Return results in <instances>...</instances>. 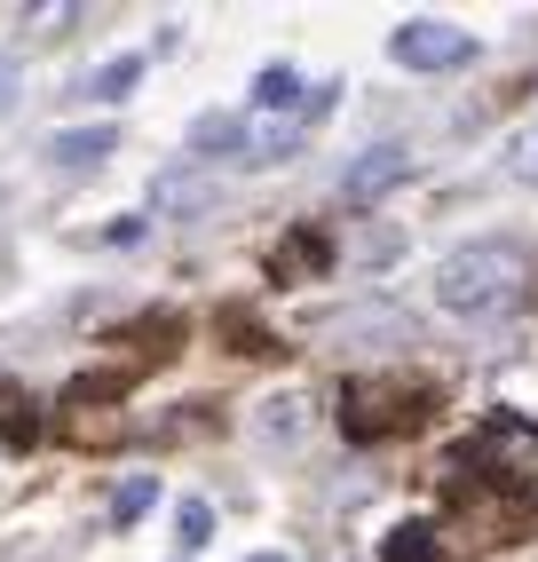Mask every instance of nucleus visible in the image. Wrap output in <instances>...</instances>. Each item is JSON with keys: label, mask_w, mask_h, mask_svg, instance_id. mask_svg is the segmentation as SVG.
<instances>
[{"label": "nucleus", "mask_w": 538, "mask_h": 562, "mask_svg": "<svg viewBox=\"0 0 538 562\" xmlns=\"http://www.w3.org/2000/svg\"><path fill=\"white\" fill-rule=\"evenodd\" d=\"M293 151H301V127H254L246 167H278V159H293Z\"/></svg>", "instance_id": "obj_11"}, {"label": "nucleus", "mask_w": 538, "mask_h": 562, "mask_svg": "<svg viewBox=\"0 0 538 562\" xmlns=\"http://www.w3.org/2000/svg\"><path fill=\"white\" fill-rule=\"evenodd\" d=\"M9 88H16V64H9V56H0V103H9Z\"/></svg>", "instance_id": "obj_18"}, {"label": "nucleus", "mask_w": 538, "mask_h": 562, "mask_svg": "<svg viewBox=\"0 0 538 562\" xmlns=\"http://www.w3.org/2000/svg\"><path fill=\"white\" fill-rule=\"evenodd\" d=\"M175 531H182V547H206V531H214V507H206V499H182Z\"/></svg>", "instance_id": "obj_16"}, {"label": "nucleus", "mask_w": 538, "mask_h": 562, "mask_svg": "<svg viewBox=\"0 0 538 562\" xmlns=\"http://www.w3.org/2000/svg\"><path fill=\"white\" fill-rule=\"evenodd\" d=\"M111 151H120V127H64V135H48V159L56 167H96Z\"/></svg>", "instance_id": "obj_9"}, {"label": "nucleus", "mask_w": 538, "mask_h": 562, "mask_svg": "<svg viewBox=\"0 0 538 562\" xmlns=\"http://www.w3.org/2000/svg\"><path fill=\"white\" fill-rule=\"evenodd\" d=\"M396 64L404 71H451V64H468L475 56V41L459 24H444V16H412V24H396Z\"/></svg>", "instance_id": "obj_4"}, {"label": "nucleus", "mask_w": 538, "mask_h": 562, "mask_svg": "<svg viewBox=\"0 0 538 562\" xmlns=\"http://www.w3.org/2000/svg\"><path fill=\"white\" fill-rule=\"evenodd\" d=\"M507 167H515L523 182H538V120H530V127H523V135L507 143Z\"/></svg>", "instance_id": "obj_17"}, {"label": "nucleus", "mask_w": 538, "mask_h": 562, "mask_svg": "<svg viewBox=\"0 0 538 562\" xmlns=\"http://www.w3.org/2000/svg\"><path fill=\"white\" fill-rule=\"evenodd\" d=\"M0 436H9V443H32V436H41V404H32V396H9V404H0Z\"/></svg>", "instance_id": "obj_13"}, {"label": "nucleus", "mask_w": 538, "mask_h": 562, "mask_svg": "<svg viewBox=\"0 0 538 562\" xmlns=\"http://www.w3.org/2000/svg\"><path fill=\"white\" fill-rule=\"evenodd\" d=\"M135 80H143V56H111V64L96 71V80H88V88H96V95H127Z\"/></svg>", "instance_id": "obj_14"}, {"label": "nucleus", "mask_w": 538, "mask_h": 562, "mask_svg": "<svg viewBox=\"0 0 538 562\" xmlns=\"http://www.w3.org/2000/svg\"><path fill=\"white\" fill-rule=\"evenodd\" d=\"M254 428H261L269 443H293V436H301V396H269Z\"/></svg>", "instance_id": "obj_12"}, {"label": "nucleus", "mask_w": 538, "mask_h": 562, "mask_svg": "<svg viewBox=\"0 0 538 562\" xmlns=\"http://www.w3.org/2000/svg\"><path fill=\"white\" fill-rule=\"evenodd\" d=\"M150 499H159V483H150V475H127V483H120V499H111V522H135Z\"/></svg>", "instance_id": "obj_15"}, {"label": "nucleus", "mask_w": 538, "mask_h": 562, "mask_svg": "<svg viewBox=\"0 0 538 562\" xmlns=\"http://www.w3.org/2000/svg\"><path fill=\"white\" fill-rule=\"evenodd\" d=\"M404 175H412V151H404V143H372V151H357L349 175H340V199H349V206H372L380 191H396Z\"/></svg>", "instance_id": "obj_5"}, {"label": "nucleus", "mask_w": 538, "mask_h": 562, "mask_svg": "<svg viewBox=\"0 0 538 562\" xmlns=\"http://www.w3.org/2000/svg\"><path fill=\"white\" fill-rule=\"evenodd\" d=\"M254 111H269V120H285V111H293V120H301V111H310L301 71H293V64H269L261 80H254Z\"/></svg>", "instance_id": "obj_8"}, {"label": "nucleus", "mask_w": 538, "mask_h": 562, "mask_svg": "<svg viewBox=\"0 0 538 562\" xmlns=\"http://www.w3.org/2000/svg\"><path fill=\"white\" fill-rule=\"evenodd\" d=\"M380 562H451V554L436 539V522H396V531L380 539Z\"/></svg>", "instance_id": "obj_10"}, {"label": "nucleus", "mask_w": 538, "mask_h": 562, "mask_svg": "<svg viewBox=\"0 0 538 562\" xmlns=\"http://www.w3.org/2000/svg\"><path fill=\"white\" fill-rule=\"evenodd\" d=\"M459 468H475L483 483H507V492H530L538 483V428L530 420H483L459 443Z\"/></svg>", "instance_id": "obj_3"}, {"label": "nucleus", "mask_w": 538, "mask_h": 562, "mask_svg": "<svg viewBox=\"0 0 538 562\" xmlns=\"http://www.w3.org/2000/svg\"><path fill=\"white\" fill-rule=\"evenodd\" d=\"M190 151H199V159H246L254 127L238 120V111H199V120H190Z\"/></svg>", "instance_id": "obj_7"}, {"label": "nucleus", "mask_w": 538, "mask_h": 562, "mask_svg": "<svg viewBox=\"0 0 538 562\" xmlns=\"http://www.w3.org/2000/svg\"><path fill=\"white\" fill-rule=\"evenodd\" d=\"M419 412H428V389H419V381H396V372H380V381H349V389H340V428H349L357 443L412 428Z\"/></svg>", "instance_id": "obj_2"}, {"label": "nucleus", "mask_w": 538, "mask_h": 562, "mask_svg": "<svg viewBox=\"0 0 538 562\" xmlns=\"http://www.w3.org/2000/svg\"><path fill=\"white\" fill-rule=\"evenodd\" d=\"M254 562H285V554H254Z\"/></svg>", "instance_id": "obj_19"}, {"label": "nucleus", "mask_w": 538, "mask_h": 562, "mask_svg": "<svg viewBox=\"0 0 538 562\" xmlns=\"http://www.w3.org/2000/svg\"><path fill=\"white\" fill-rule=\"evenodd\" d=\"M214 199V175L206 167H159V175H150V214H199Z\"/></svg>", "instance_id": "obj_6"}, {"label": "nucleus", "mask_w": 538, "mask_h": 562, "mask_svg": "<svg viewBox=\"0 0 538 562\" xmlns=\"http://www.w3.org/2000/svg\"><path fill=\"white\" fill-rule=\"evenodd\" d=\"M523 285H530L523 246H498V238H475V246L436 261V302L451 317H498V310L523 302Z\"/></svg>", "instance_id": "obj_1"}]
</instances>
